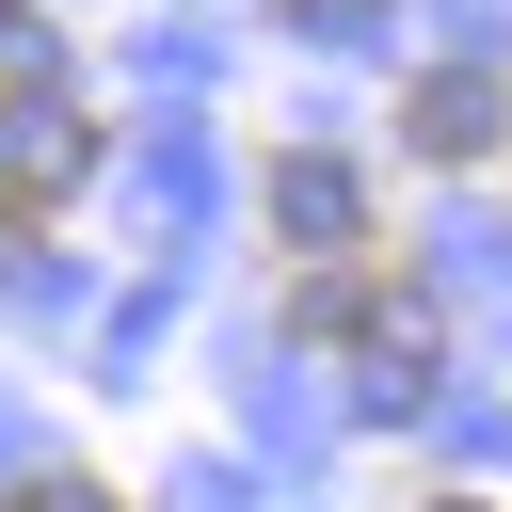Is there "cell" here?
Listing matches in <instances>:
<instances>
[{"mask_svg": "<svg viewBox=\"0 0 512 512\" xmlns=\"http://www.w3.org/2000/svg\"><path fill=\"white\" fill-rule=\"evenodd\" d=\"M416 144H432V160H480V144H496V80H464V64L416 80Z\"/></svg>", "mask_w": 512, "mask_h": 512, "instance_id": "obj_1", "label": "cell"}, {"mask_svg": "<svg viewBox=\"0 0 512 512\" xmlns=\"http://www.w3.org/2000/svg\"><path fill=\"white\" fill-rule=\"evenodd\" d=\"M272 208H288L304 240H352V224H368V192H352L336 160H288V176H272Z\"/></svg>", "mask_w": 512, "mask_h": 512, "instance_id": "obj_2", "label": "cell"}]
</instances>
